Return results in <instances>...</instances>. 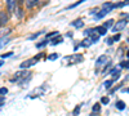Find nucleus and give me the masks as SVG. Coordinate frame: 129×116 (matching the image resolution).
<instances>
[{
	"label": "nucleus",
	"mask_w": 129,
	"mask_h": 116,
	"mask_svg": "<svg viewBox=\"0 0 129 116\" xmlns=\"http://www.w3.org/2000/svg\"><path fill=\"white\" fill-rule=\"evenodd\" d=\"M97 28V32H98L101 36H103V35H106V32H107V28L106 27H103V26H100V27H95Z\"/></svg>",
	"instance_id": "obj_16"
},
{
	"label": "nucleus",
	"mask_w": 129,
	"mask_h": 116,
	"mask_svg": "<svg viewBox=\"0 0 129 116\" xmlns=\"http://www.w3.org/2000/svg\"><path fill=\"white\" fill-rule=\"evenodd\" d=\"M49 43V40L48 39H44V40H41V41H39V43H36V48H43V47H45L47 44Z\"/></svg>",
	"instance_id": "obj_17"
},
{
	"label": "nucleus",
	"mask_w": 129,
	"mask_h": 116,
	"mask_svg": "<svg viewBox=\"0 0 129 116\" xmlns=\"http://www.w3.org/2000/svg\"><path fill=\"white\" fill-rule=\"evenodd\" d=\"M126 23H128V21H126V19H120V21H117V22L114 25V27H112L111 30L114 31V32H117V31H121V30H124V28H125Z\"/></svg>",
	"instance_id": "obj_5"
},
{
	"label": "nucleus",
	"mask_w": 129,
	"mask_h": 116,
	"mask_svg": "<svg viewBox=\"0 0 129 116\" xmlns=\"http://www.w3.org/2000/svg\"><path fill=\"white\" fill-rule=\"evenodd\" d=\"M116 108L119 110V111H124V110L126 108L125 102H124V101H117V102H116Z\"/></svg>",
	"instance_id": "obj_11"
},
{
	"label": "nucleus",
	"mask_w": 129,
	"mask_h": 116,
	"mask_svg": "<svg viewBox=\"0 0 129 116\" xmlns=\"http://www.w3.org/2000/svg\"><path fill=\"white\" fill-rule=\"evenodd\" d=\"M38 3H39V0H28L26 4H27V8H32V7L38 5Z\"/></svg>",
	"instance_id": "obj_20"
},
{
	"label": "nucleus",
	"mask_w": 129,
	"mask_h": 116,
	"mask_svg": "<svg viewBox=\"0 0 129 116\" xmlns=\"http://www.w3.org/2000/svg\"><path fill=\"white\" fill-rule=\"evenodd\" d=\"M103 27H106V28H112V27H114V19L106 21V22L103 23Z\"/></svg>",
	"instance_id": "obj_18"
},
{
	"label": "nucleus",
	"mask_w": 129,
	"mask_h": 116,
	"mask_svg": "<svg viewBox=\"0 0 129 116\" xmlns=\"http://www.w3.org/2000/svg\"><path fill=\"white\" fill-rule=\"evenodd\" d=\"M31 76H32L31 71L19 70L13 75V79H10V81L17 83V84H19V85H27V84L30 83V80H31Z\"/></svg>",
	"instance_id": "obj_1"
},
{
	"label": "nucleus",
	"mask_w": 129,
	"mask_h": 116,
	"mask_svg": "<svg viewBox=\"0 0 129 116\" xmlns=\"http://www.w3.org/2000/svg\"><path fill=\"white\" fill-rule=\"evenodd\" d=\"M71 26L75 27V28H81V27H84V19H83V18H78V19L72 21Z\"/></svg>",
	"instance_id": "obj_9"
},
{
	"label": "nucleus",
	"mask_w": 129,
	"mask_h": 116,
	"mask_svg": "<svg viewBox=\"0 0 129 116\" xmlns=\"http://www.w3.org/2000/svg\"><path fill=\"white\" fill-rule=\"evenodd\" d=\"M126 57H128V58H129V50H128V52H126Z\"/></svg>",
	"instance_id": "obj_36"
},
{
	"label": "nucleus",
	"mask_w": 129,
	"mask_h": 116,
	"mask_svg": "<svg viewBox=\"0 0 129 116\" xmlns=\"http://www.w3.org/2000/svg\"><path fill=\"white\" fill-rule=\"evenodd\" d=\"M119 67H120V68H125V67H126V61H121V62L119 63Z\"/></svg>",
	"instance_id": "obj_30"
},
{
	"label": "nucleus",
	"mask_w": 129,
	"mask_h": 116,
	"mask_svg": "<svg viewBox=\"0 0 129 116\" xmlns=\"http://www.w3.org/2000/svg\"><path fill=\"white\" fill-rule=\"evenodd\" d=\"M79 112H80V106H76V107H75V110H74V116L79 115Z\"/></svg>",
	"instance_id": "obj_29"
},
{
	"label": "nucleus",
	"mask_w": 129,
	"mask_h": 116,
	"mask_svg": "<svg viewBox=\"0 0 129 116\" xmlns=\"http://www.w3.org/2000/svg\"><path fill=\"white\" fill-rule=\"evenodd\" d=\"M58 57H59V54H58V53H52V54H49V56H48V59H49V61H56Z\"/></svg>",
	"instance_id": "obj_21"
},
{
	"label": "nucleus",
	"mask_w": 129,
	"mask_h": 116,
	"mask_svg": "<svg viewBox=\"0 0 129 116\" xmlns=\"http://www.w3.org/2000/svg\"><path fill=\"white\" fill-rule=\"evenodd\" d=\"M114 83H115V80H114V79H110V80H106V81L103 83V87H105V88H106L107 90H109V89H110V88L112 87V84H114Z\"/></svg>",
	"instance_id": "obj_15"
},
{
	"label": "nucleus",
	"mask_w": 129,
	"mask_h": 116,
	"mask_svg": "<svg viewBox=\"0 0 129 116\" xmlns=\"http://www.w3.org/2000/svg\"><path fill=\"white\" fill-rule=\"evenodd\" d=\"M126 5H129V0H124V2H120V3L114 4V9H115V8H123V7H126Z\"/></svg>",
	"instance_id": "obj_14"
},
{
	"label": "nucleus",
	"mask_w": 129,
	"mask_h": 116,
	"mask_svg": "<svg viewBox=\"0 0 129 116\" xmlns=\"http://www.w3.org/2000/svg\"><path fill=\"white\" fill-rule=\"evenodd\" d=\"M92 44H94V41H93L92 37H89V36L80 41V47H81V48H89Z\"/></svg>",
	"instance_id": "obj_7"
},
{
	"label": "nucleus",
	"mask_w": 129,
	"mask_h": 116,
	"mask_svg": "<svg viewBox=\"0 0 129 116\" xmlns=\"http://www.w3.org/2000/svg\"><path fill=\"white\" fill-rule=\"evenodd\" d=\"M112 37H114V41H119L120 37H121V35H120V34H116V35H114Z\"/></svg>",
	"instance_id": "obj_31"
},
{
	"label": "nucleus",
	"mask_w": 129,
	"mask_h": 116,
	"mask_svg": "<svg viewBox=\"0 0 129 116\" xmlns=\"http://www.w3.org/2000/svg\"><path fill=\"white\" fill-rule=\"evenodd\" d=\"M47 92V89H45V85H41V87H38V88H35L34 90H32L30 94H28V98H36V97H40V96H43Z\"/></svg>",
	"instance_id": "obj_3"
},
{
	"label": "nucleus",
	"mask_w": 129,
	"mask_h": 116,
	"mask_svg": "<svg viewBox=\"0 0 129 116\" xmlns=\"http://www.w3.org/2000/svg\"><path fill=\"white\" fill-rule=\"evenodd\" d=\"M66 36H69V37H71V36H72V32H67V34H66Z\"/></svg>",
	"instance_id": "obj_34"
},
{
	"label": "nucleus",
	"mask_w": 129,
	"mask_h": 116,
	"mask_svg": "<svg viewBox=\"0 0 129 116\" xmlns=\"http://www.w3.org/2000/svg\"><path fill=\"white\" fill-rule=\"evenodd\" d=\"M7 22H8V14H7L5 12H2V21H0V25H2V27H4Z\"/></svg>",
	"instance_id": "obj_13"
},
{
	"label": "nucleus",
	"mask_w": 129,
	"mask_h": 116,
	"mask_svg": "<svg viewBox=\"0 0 129 116\" xmlns=\"http://www.w3.org/2000/svg\"><path fill=\"white\" fill-rule=\"evenodd\" d=\"M43 32H44V31H39V32H36V34H34V35H31L28 39H30V40H35V39H36V37H39Z\"/></svg>",
	"instance_id": "obj_24"
},
{
	"label": "nucleus",
	"mask_w": 129,
	"mask_h": 116,
	"mask_svg": "<svg viewBox=\"0 0 129 116\" xmlns=\"http://www.w3.org/2000/svg\"><path fill=\"white\" fill-rule=\"evenodd\" d=\"M109 102H110L109 97H102V98H101V103H102V104H107Z\"/></svg>",
	"instance_id": "obj_26"
},
{
	"label": "nucleus",
	"mask_w": 129,
	"mask_h": 116,
	"mask_svg": "<svg viewBox=\"0 0 129 116\" xmlns=\"http://www.w3.org/2000/svg\"><path fill=\"white\" fill-rule=\"evenodd\" d=\"M119 68H120L119 66H116V67H114L112 70H110V71H109V75H112V76H115L116 73H119V72H120V70H119Z\"/></svg>",
	"instance_id": "obj_19"
},
{
	"label": "nucleus",
	"mask_w": 129,
	"mask_h": 116,
	"mask_svg": "<svg viewBox=\"0 0 129 116\" xmlns=\"http://www.w3.org/2000/svg\"><path fill=\"white\" fill-rule=\"evenodd\" d=\"M106 43H107V44H109V45H111V44L114 43V37H109V39H107V40H106Z\"/></svg>",
	"instance_id": "obj_32"
},
{
	"label": "nucleus",
	"mask_w": 129,
	"mask_h": 116,
	"mask_svg": "<svg viewBox=\"0 0 129 116\" xmlns=\"http://www.w3.org/2000/svg\"><path fill=\"white\" fill-rule=\"evenodd\" d=\"M14 53H13V52H8V53H5V54H2V58L4 59V58H8V57H12Z\"/></svg>",
	"instance_id": "obj_27"
},
{
	"label": "nucleus",
	"mask_w": 129,
	"mask_h": 116,
	"mask_svg": "<svg viewBox=\"0 0 129 116\" xmlns=\"http://www.w3.org/2000/svg\"><path fill=\"white\" fill-rule=\"evenodd\" d=\"M90 116H97V115H95V113H93V112H92V113H90Z\"/></svg>",
	"instance_id": "obj_37"
},
{
	"label": "nucleus",
	"mask_w": 129,
	"mask_h": 116,
	"mask_svg": "<svg viewBox=\"0 0 129 116\" xmlns=\"http://www.w3.org/2000/svg\"><path fill=\"white\" fill-rule=\"evenodd\" d=\"M92 112L93 113H100L101 112V103H98V102H97V103H94L93 104V108H92Z\"/></svg>",
	"instance_id": "obj_12"
},
{
	"label": "nucleus",
	"mask_w": 129,
	"mask_h": 116,
	"mask_svg": "<svg viewBox=\"0 0 129 116\" xmlns=\"http://www.w3.org/2000/svg\"><path fill=\"white\" fill-rule=\"evenodd\" d=\"M7 93H8V89H7L5 87H3L2 89H0V94H2V96H5Z\"/></svg>",
	"instance_id": "obj_28"
},
{
	"label": "nucleus",
	"mask_w": 129,
	"mask_h": 116,
	"mask_svg": "<svg viewBox=\"0 0 129 116\" xmlns=\"http://www.w3.org/2000/svg\"><path fill=\"white\" fill-rule=\"evenodd\" d=\"M18 3H19V4H23V3H25V0H18Z\"/></svg>",
	"instance_id": "obj_35"
},
{
	"label": "nucleus",
	"mask_w": 129,
	"mask_h": 116,
	"mask_svg": "<svg viewBox=\"0 0 129 116\" xmlns=\"http://www.w3.org/2000/svg\"><path fill=\"white\" fill-rule=\"evenodd\" d=\"M57 35H59V34H58V31H52V32H49V34H47V36H45V39H50L52 36H57Z\"/></svg>",
	"instance_id": "obj_23"
},
{
	"label": "nucleus",
	"mask_w": 129,
	"mask_h": 116,
	"mask_svg": "<svg viewBox=\"0 0 129 116\" xmlns=\"http://www.w3.org/2000/svg\"><path fill=\"white\" fill-rule=\"evenodd\" d=\"M125 68H126V70H129V59L126 61V67H125Z\"/></svg>",
	"instance_id": "obj_33"
},
{
	"label": "nucleus",
	"mask_w": 129,
	"mask_h": 116,
	"mask_svg": "<svg viewBox=\"0 0 129 116\" xmlns=\"http://www.w3.org/2000/svg\"><path fill=\"white\" fill-rule=\"evenodd\" d=\"M84 61V57L83 54H71V56H67L66 57V65L67 66H74V65H78V63H81Z\"/></svg>",
	"instance_id": "obj_2"
},
{
	"label": "nucleus",
	"mask_w": 129,
	"mask_h": 116,
	"mask_svg": "<svg viewBox=\"0 0 129 116\" xmlns=\"http://www.w3.org/2000/svg\"><path fill=\"white\" fill-rule=\"evenodd\" d=\"M16 5H17V0H7V8L10 13L16 12Z\"/></svg>",
	"instance_id": "obj_8"
},
{
	"label": "nucleus",
	"mask_w": 129,
	"mask_h": 116,
	"mask_svg": "<svg viewBox=\"0 0 129 116\" xmlns=\"http://www.w3.org/2000/svg\"><path fill=\"white\" fill-rule=\"evenodd\" d=\"M85 0H79V2H76V3H74V4H71L70 7H67L66 9H72V8H75V7H78V5H80L81 3H84Z\"/></svg>",
	"instance_id": "obj_22"
},
{
	"label": "nucleus",
	"mask_w": 129,
	"mask_h": 116,
	"mask_svg": "<svg viewBox=\"0 0 129 116\" xmlns=\"http://www.w3.org/2000/svg\"><path fill=\"white\" fill-rule=\"evenodd\" d=\"M111 65H112V63H111V61H109V62H107V63H106V66H105V68H103V71H102V73H106L107 71H109V68L111 67Z\"/></svg>",
	"instance_id": "obj_25"
},
{
	"label": "nucleus",
	"mask_w": 129,
	"mask_h": 116,
	"mask_svg": "<svg viewBox=\"0 0 129 116\" xmlns=\"http://www.w3.org/2000/svg\"><path fill=\"white\" fill-rule=\"evenodd\" d=\"M39 61L34 57V58H30V59H26V61H23L22 63L19 65V68L21 70H27V68H30V67H32L34 65H36Z\"/></svg>",
	"instance_id": "obj_4"
},
{
	"label": "nucleus",
	"mask_w": 129,
	"mask_h": 116,
	"mask_svg": "<svg viewBox=\"0 0 129 116\" xmlns=\"http://www.w3.org/2000/svg\"><path fill=\"white\" fill-rule=\"evenodd\" d=\"M63 41V37L61 36V35H57L54 39H52V41H50V44L52 45H57V44H61Z\"/></svg>",
	"instance_id": "obj_10"
},
{
	"label": "nucleus",
	"mask_w": 129,
	"mask_h": 116,
	"mask_svg": "<svg viewBox=\"0 0 129 116\" xmlns=\"http://www.w3.org/2000/svg\"><path fill=\"white\" fill-rule=\"evenodd\" d=\"M107 61H109V57H107L106 54H102V56H100L98 58H97V61H95V66H97V67H101L103 63H107Z\"/></svg>",
	"instance_id": "obj_6"
}]
</instances>
